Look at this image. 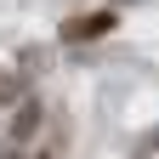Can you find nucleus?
I'll return each instance as SVG.
<instances>
[{
    "label": "nucleus",
    "instance_id": "obj_1",
    "mask_svg": "<svg viewBox=\"0 0 159 159\" xmlns=\"http://www.w3.org/2000/svg\"><path fill=\"white\" fill-rule=\"evenodd\" d=\"M34 131H40V102H17L6 136H11V142H34Z\"/></svg>",
    "mask_w": 159,
    "mask_h": 159
},
{
    "label": "nucleus",
    "instance_id": "obj_2",
    "mask_svg": "<svg viewBox=\"0 0 159 159\" xmlns=\"http://www.w3.org/2000/svg\"><path fill=\"white\" fill-rule=\"evenodd\" d=\"M108 29H114V17H108V11H97V17H80V23H68L63 34H68V40H97V34H108Z\"/></svg>",
    "mask_w": 159,
    "mask_h": 159
}]
</instances>
